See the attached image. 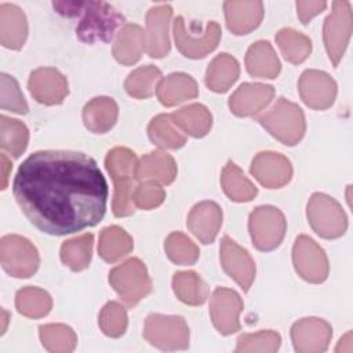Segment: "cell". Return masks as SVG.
Instances as JSON below:
<instances>
[{"label": "cell", "mask_w": 353, "mask_h": 353, "mask_svg": "<svg viewBox=\"0 0 353 353\" xmlns=\"http://www.w3.org/2000/svg\"><path fill=\"white\" fill-rule=\"evenodd\" d=\"M12 193L33 226L65 236L103 218L108 183L97 161L84 153L40 150L19 165Z\"/></svg>", "instance_id": "1"}, {"label": "cell", "mask_w": 353, "mask_h": 353, "mask_svg": "<svg viewBox=\"0 0 353 353\" xmlns=\"http://www.w3.org/2000/svg\"><path fill=\"white\" fill-rule=\"evenodd\" d=\"M54 8L65 17H79L81 19L76 28L77 37L87 44L97 41H110L124 17L105 1H55Z\"/></svg>", "instance_id": "2"}, {"label": "cell", "mask_w": 353, "mask_h": 353, "mask_svg": "<svg viewBox=\"0 0 353 353\" xmlns=\"http://www.w3.org/2000/svg\"><path fill=\"white\" fill-rule=\"evenodd\" d=\"M105 165L114 182L113 214L119 218L128 216L134 212L132 193L137 179V154L127 148H113L108 152Z\"/></svg>", "instance_id": "3"}, {"label": "cell", "mask_w": 353, "mask_h": 353, "mask_svg": "<svg viewBox=\"0 0 353 353\" xmlns=\"http://www.w3.org/2000/svg\"><path fill=\"white\" fill-rule=\"evenodd\" d=\"M258 121L272 137L287 146L296 145L303 138L306 130L302 109L285 98H279Z\"/></svg>", "instance_id": "4"}, {"label": "cell", "mask_w": 353, "mask_h": 353, "mask_svg": "<svg viewBox=\"0 0 353 353\" xmlns=\"http://www.w3.org/2000/svg\"><path fill=\"white\" fill-rule=\"evenodd\" d=\"M174 39L176 48L188 58L199 59L214 51L221 40V26L215 21H210L204 28L200 22L186 23L183 17L174 21Z\"/></svg>", "instance_id": "5"}, {"label": "cell", "mask_w": 353, "mask_h": 353, "mask_svg": "<svg viewBox=\"0 0 353 353\" xmlns=\"http://www.w3.org/2000/svg\"><path fill=\"white\" fill-rule=\"evenodd\" d=\"M109 283L128 306L139 303L152 290L148 269L138 258H130L113 268L109 273Z\"/></svg>", "instance_id": "6"}, {"label": "cell", "mask_w": 353, "mask_h": 353, "mask_svg": "<svg viewBox=\"0 0 353 353\" xmlns=\"http://www.w3.org/2000/svg\"><path fill=\"white\" fill-rule=\"evenodd\" d=\"M306 216L312 229L323 239H338L347 229V218L341 204L324 193H313Z\"/></svg>", "instance_id": "7"}, {"label": "cell", "mask_w": 353, "mask_h": 353, "mask_svg": "<svg viewBox=\"0 0 353 353\" xmlns=\"http://www.w3.org/2000/svg\"><path fill=\"white\" fill-rule=\"evenodd\" d=\"M189 336V327L181 316L152 313L145 320L143 338L161 350L186 349Z\"/></svg>", "instance_id": "8"}, {"label": "cell", "mask_w": 353, "mask_h": 353, "mask_svg": "<svg viewBox=\"0 0 353 353\" xmlns=\"http://www.w3.org/2000/svg\"><path fill=\"white\" fill-rule=\"evenodd\" d=\"M0 261L3 269L12 277L28 279L36 273L40 256L28 239L7 234L0 241Z\"/></svg>", "instance_id": "9"}, {"label": "cell", "mask_w": 353, "mask_h": 353, "mask_svg": "<svg viewBox=\"0 0 353 353\" xmlns=\"http://www.w3.org/2000/svg\"><path fill=\"white\" fill-rule=\"evenodd\" d=\"M254 245L259 251H272L280 245L287 230L284 214L273 205L256 207L248 219Z\"/></svg>", "instance_id": "10"}, {"label": "cell", "mask_w": 353, "mask_h": 353, "mask_svg": "<svg viewBox=\"0 0 353 353\" xmlns=\"http://www.w3.org/2000/svg\"><path fill=\"white\" fill-rule=\"evenodd\" d=\"M352 6L349 1H334L332 11L324 21L323 39L330 61L334 66L341 62L352 36Z\"/></svg>", "instance_id": "11"}, {"label": "cell", "mask_w": 353, "mask_h": 353, "mask_svg": "<svg viewBox=\"0 0 353 353\" xmlns=\"http://www.w3.org/2000/svg\"><path fill=\"white\" fill-rule=\"evenodd\" d=\"M292 262L296 273L309 283H323L330 272L325 251L310 237H296L292 247Z\"/></svg>", "instance_id": "12"}, {"label": "cell", "mask_w": 353, "mask_h": 353, "mask_svg": "<svg viewBox=\"0 0 353 353\" xmlns=\"http://www.w3.org/2000/svg\"><path fill=\"white\" fill-rule=\"evenodd\" d=\"M243 299L229 288H216L210 299L211 320L222 335H230L240 330L239 316L243 312Z\"/></svg>", "instance_id": "13"}, {"label": "cell", "mask_w": 353, "mask_h": 353, "mask_svg": "<svg viewBox=\"0 0 353 353\" xmlns=\"http://www.w3.org/2000/svg\"><path fill=\"white\" fill-rule=\"evenodd\" d=\"M301 99L312 109H328L336 98V83L325 72L309 69L305 70L298 83Z\"/></svg>", "instance_id": "14"}, {"label": "cell", "mask_w": 353, "mask_h": 353, "mask_svg": "<svg viewBox=\"0 0 353 353\" xmlns=\"http://www.w3.org/2000/svg\"><path fill=\"white\" fill-rule=\"evenodd\" d=\"M223 270L243 288L248 291L255 279V262L247 250L240 247L229 236H223L219 247Z\"/></svg>", "instance_id": "15"}, {"label": "cell", "mask_w": 353, "mask_h": 353, "mask_svg": "<svg viewBox=\"0 0 353 353\" xmlns=\"http://www.w3.org/2000/svg\"><path fill=\"white\" fill-rule=\"evenodd\" d=\"M331 325L317 317H306L298 320L291 328V339L294 349L299 353H321L331 341Z\"/></svg>", "instance_id": "16"}, {"label": "cell", "mask_w": 353, "mask_h": 353, "mask_svg": "<svg viewBox=\"0 0 353 353\" xmlns=\"http://www.w3.org/2000/svg\"><path fill=\"white\" fill-rule=\"evenodd\" d=\"M172 8L170 4H160L152 7L146 14L145 43L150 58H163L170 52V22Z\"/></svg>", "instance_id": "17"}, {"label": "cell", "mask_w": 353, "mask_h": 353, "mask_svg": "<svg viewBox=\"0 0 353 353\" xmlns=\"http://www.w3.org/2000/svg\"><path fill=\"white\" fill-rule=\"evenodd\" d=\"M254 178L268 189H279L287 185L292 176L290 160L276 152L258 153L250 168Z\"/></svg>", "instance_id": "18"}, {"label": "cell", "mask_w": 353, "mask_h": 353, "mask_svg": "<svg viewBox=\"0 0 353 353\" xmlns=\"http://www.w3.org/2000/svg\"><path fill=\"white\" fill-rule=\"evenodd\" d=\"M29 91L44 105H59L69 92L66 77L55 68H39L30 73Z\"/></svg>", "instance_id": "19"}, {"label": "cell", "mask_w": 353, "mask_h": 353, "mask_svg": "<svg viewBox=\"0 0 353 353\" xmlns=\"http://www.w3.org/2000/svg\"><path fill=\"white\" fill-rule=\"evenodd\" d=\"M273 97L274 88L269 84L243 83L229 98V108L236 116H254L265 109Z\"/></svg>", "instance_id": "20"}, {"label": "cell", "mask_w": 353, "mask_h": 353, "mask_svg": "<svg viewBox=\"0 0 353 353\" xmlns=\"http://www.w3.org/2000/svg\"><path fill=\"white\" fill-rule=\"evenodd\" d=\"M186 225L201 243L210 244L222 226V210L214 201H201L190 210Z\"/></svg>", "instance_id": "21"}, {"label": "cell", "mask_w": 353, "mask_h": 353, "mask_svg": "<svg viewBox=\"0 0 353 353\" xmlns=\"http://www.w3.org/2000/svg\"><path fill=\"white\" fill-rule=\"evenodd\" d=\"M228 29L234 34H247L256 29L263 18L262 1H225Z\"/></svg>", "instance_id": "22"}, {"label": "cell", "mask_w": 353, "mask_h": 353, "mask_svg": "<svg viewBox=\"0 0 353 353\" xmlns=\"http://www.w3.org/2000/svg\"><path fill=\"white\" fill-rule=\"evenodd\" d=\"M26 37L28 21L23 11L15 4H0V43L6 48L19 50Z\"/></svg>", "instance_id": "23"}, {"label": "cell", "mask_w": 353, "mask_h": 353, "mask_svg": "<svg viewBox=\"0 0 353 353\" xmlns=\"http://www.w3.org/2000/svg\"><path fill=\"white\" fill-rule=\"evenodd\" d=\"M135 174L138 181H154L170 185L176 176V163L167 152L153 150L138 161Z\"/></svg>", "instance_id": "24"}, {"label": "cell", "mask_w": 353, "mask_h": 353, "mask_svg": "<svg viewBox=\"0 0 353 353\" xmlns=\"http://www.w3.org/2000/svg\"><path fill=\"white\" fill-rule=\"evenodd\" d=\"M159 101L164 106H175L199 95V87L193 77L186 73H171L163 77L156 88Z\"/></svg>", "instance_id": "25"}, {"label": "cell", "mask_w": 353, "mask_h": 353, "mask_svg": "<svg viewBox=\"0 0 353 353\" xmlns=\"http://www.w3.org/2000/svg\"><path fill=\"white\" fill-rule=\"evenodd\" d=\"M145 48V30L137 23H127L117 32L113 55L123 65H134L141 59Z\"/></svg>", "instance_id": "26"}, {"label": "cell", "mask_w": 353, "mask_h": 353, "mask_svg": "<svg viewBox=\"0 0 353 353\" xmlns=\"http://www.w3.org/2000/svg\"><path fill=\"white\" fill-rule=\"evenodd\" d=\"M247 72L254 77L276 79L280 73V61L269 41H255L245 54Z\"/></svg>", "instance_id": "27"}, {"label": "cell", "mask_w": 353, "mask_h": 353, "mask_svg": "<svg viewBox=\"0 0 353 353\" xmlns=\"http://www.w3.org/2000/svg\"><path fill=\"white\" fill-rule=\"evenodd\" d=\"M119 106L113 98L97 97L85 103L83 109L84 125L95 132L103 134L109 131L117 121Z\"/></svg>", "instance_id": "28"}, {"label": "cell", "mask_w": 353, "mask_h": 353, "mask_svg": "<svg viewBox=\"0 0 353 353\" xmlns=\"http://www.w3.org/2000/svg\"><path fill=\"white\" fill-rule=\"evenodd\" d=\"M172 123L185 134L193 138L207 135L212 125V116L210 110L201 103H192L181 108L170 114Z\"/></svg>", "instance_id": "29"}, {"label": "cell", "mask_w": 353, "mask_h": 353, "mask_svg": "<svg viewBox=\"0 0 353 353\" xmlns=\"http://www.w3.org/2000/svg\"><path fill=\"white\" fill-rule=\"evenodd\" d=\"M240 65L232 55H216L207 68L205 84L214 92H226L239 79Z\"/></svg>", "instance_id": "30"}, {"label": "cell", "mask_w": 353, "mask_h": 353, "mask_svg": "<svg viewBox=\"0 0 353 353\" xmlns=\"http://www.w3.org/2000/svg\"><path fill=\"white\" fill-rule=\"evenodd\" d=\"M134 248L132 237L120 226H108L101 232L98 252L106 262H116L128 255Z\"/></svg>", "instance_id": "31"}, {"label": "cell", "mask_w": 353, "mask_h": 353, "mask_svg": "<svg viewBox=\"0 0 353 353\" xmlns=\"http://www.w3.org/2000/svg\"><path fill=\"white\" fill-rule=\"evenodd\" d=\"M221 185L225 194L236 203L251 201L258 193L255 185L233 161H228V164L223 167L221 174Z\"/></svg>", "instance_id": "32"}, {"label": "cell", "mask_w": 353, "mask_h": 353, "mask_svg": "<svg viewBox=\"0 0 353 353\" xmlns=\"http://www.w3.org/2000/svg\"><path fill=\"white\" fill-rule=\"evenodd\" d=\"M172 290L179 301L190 306L203 305L210 292L207 284L193 270L176 272L172 277Z\"/></svg>", "instance_id": "33"}, {"label": "cell", "mask_w": 353, "mask_h": 353, "mask_svg": "<svg viewBox=\"0 0 353 353\" xmlns=\"http://www.w3.org/2000/svg\"><path fill=\"white\" fill-rule=\"evenodd\" d=\"M150 141L164 149H179L186 143V135L172 123L170 114H159L149 123Z\"/></svg>", "instance_id": "34"}, {"label": "cell", "mask_w": 353, "mask_h": 353, "mask_svg": "<svg viewBox=\"0 0 353 353\" xmlns=\"http://www.w3.org/2000/svg\"><path fill=\"white\" fill-rule=\"evenodd\" d=\"M94 236L91 233L66 240L61 247V261L73 272L88 268L92 256Z\"/></svg>", "instance_id": "35"}, {"label": "cell", "mask_w": 353, "mask_h": 353, "mask_svg": "<svg viewBox=\"0 0 353 353\" xmlns=\"http://www.w3.org/2000/svg\"><path fill=\"white\" fill-rule=\"evenodd\" d=\"M276 43L283 57L291 63H302L312 52L310 39L291 28H284L276 34Z\"/></svg>", "instance_id": "36"}, {"label": "cell", "mask_w": 353, "mask_h": 353, "mask_svg": "<svg viewBox=\"0 0 353 353\" xmlns=\"http://www.w3.org/2000/svg\"><path fill=\"white\" fill-rule=\"evenodd\" d=\"M17 310L30 319H40L50 313L52 299L50 294L37 287H25L17 292Z\"/></svg>", "instance_id": "37"}, {"label": "cell", "mask_w": 353, "mask_h": 353, "mask_svg": "<svg viewBox=\"0 0 353 353\" xmlns=\"http://www.w3.org/2000/svg\"><path fill=\"white\" fill-rule=\"evenodd\" d=\"M160 80V69L153 65H145L128 74L124 83V88L130 97L137 99H146L154 94Z\"/></svg>", "instance_id": "38"}, {"label": "cell", "mask_w": 353, "mask_h": 353, "mask_svg": "<svg viewBox=\"0 0 353 353\" xmlns=\"http://www.w3.org/2000/svg\"><path fill=\"white\" fill-rule=\"evenodd\" d=\"M29 141V131L26 125L7 116L0 117V146L3 150L8 152L12 157H19Z\"/></svg>", "instance_id": "39"}, {"label": "cell", "mask_w": 353, "mask_h": 353, "mask_svg": "<svg viewBox=\"0 0 353 353\" xmlns=\"http://www.w3.org/2000/svg\"><path fill=\"white\" fill-rule=\"evenodd\" d=\"M40 341L51 353H69L74 350L77 336L74 331L65 324H46L40 328Z\"/></svg>", "instance_id": "40"}, {"label": "cell", "mask_w": 353, "mask_h": 353, "mask_svg": "<svg viewBox=\"0 0 353 353\" xmlns=\"http://www.w3.org/2000/svg\"><path fill=\"white\" fill-rule=\"evenodd\" d=\"M164 250L170 261L176 265H193L200 256L199 247L181 232H172L167 236Z\"/></svg>", "instance_id": "41"}, {"label": "cell", "mask_w": 353, "mask_h": 353, "mask_svg": "<svg viewBox=\"0 0 353 353\" xmlns=\"http://www.w3.org/2000/svg\"><path fill=\"white\" fill-rule=\"evenodd\" d=\"M281 338L276 331L263 330L255 334H243L237 338L236 352L241 353H274L279 350Z\"/></svg>", "instance_id": "42"}, {"label": "cell", "mask_w": 353, "mask_h": 353, "mask_svg": "<svg viewBox=\"0 0 353 353\" xmlns=\"http://www.w3.org/2000/svg\"><path fill=\"white\" fill-rule=\"evenodd\" d=\"M98 324L102 332L110 338H119L125 332L128 319L124 306L119 302H108L98 317Z\"/></svg>", "instance_id": "43"}, {"label": "cell", "mask_w": 353, "mask_h": 353, "mask_svg": "<svg viewBox=\"0 0 353 353\" xmlns=\"http://www.w3.org/2000/svg\"><path fill=\"white\" fill-rule=\"evenodd\" d=\"M0 106L4 110H10L18 114L28 113V103L23 98V94L19 90L17 80L12 76L1 73L0 77Z\"/></svg>", "instance_id": "44"}, {"label": "cell", "mask_w": 353, "mask_h": 353, "mask_svg": "<svg viewBox=\"0 0 353 353\" xmlns=\"http://www.w3.org/2000/svg\"><path fill=\"white\" fill-rule=\"evenodd\" d=\"M164 199V189L154 181H142L135 186L132 193V203L141 210H153L161 205Z\"/></svg>", "instance_id": "45"}, {"label": "cell", "mask_w": 353, "mask_h": 353, "mask_svg": "<svg viewBox=\"0 0 353 353\" xmlns=\"http://www.w3.org/2000/svg\"><path fill=\"white\" fill-rule=\"evenodd\" d=\"M327 7L325 1H296V14L298 18L301 19V22L303 25L309 23V21L316 17L317 14H320L321 11H324Z\"/></svg>", "instance_id": "46"}, {"label": "cell", "mask_w": 353, "mask_h": 353, "mask_svg": "<svg viewBox=\"0 0 353 353\" xmlns=\"http://www.w3.org/2000/svg\"><path fill=\"white\" fill-rule=\"evenodd\" d=\"M11 161L7 159V156L4 153L0 154V171H1V189H6L7 186V181H8V175L11 171Z\"/></svg>", "instance_id": "47"}]
</instances>
